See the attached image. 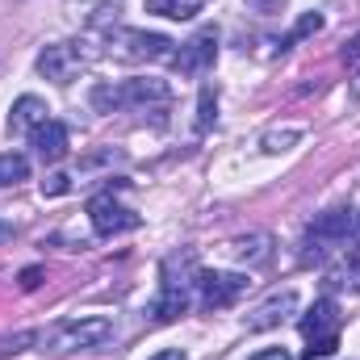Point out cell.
Wrapping results in <instances>:
<instances>
[{
    "label": "cell",
    "mask_w": 360,
    "mask_h": 360,
    "mask_svg": "<svg viewBox=\"0 0 360 360\" xmlns=\"http://www.w3.org/2000/svg\"><path fill=\"white\" fill-rule=\"evenodd\" d=\"M360 243V210H327L323 218L310 222L306 239H302V260H323L331 252H344Z\"/></svg>",
    "instance_id": "cell-1"
},
{
    "label": "cell",
    "mask_w": 360,
    "mask_h": 360,
    "mask_svg": "<svg viewBox=\"0 0 360 360\" xmlns=\"http://www.w3.org/2000/svg\"><path fill=\"white\" fill-rule=\"evenodd\" d=\"M105 340H113V319H105V314H80V319L55 323L51 331H42V335H38L42 352H55V356L89 352V348H101Z\"/></svg>",
    "instance_id": "cell-2"
},
{
    "label": "cell",
    "mask_w": 360,
    "mask_h": 360,
    "mask_svg": "<svg viewBox=\"0 0 360 360\" xmlns=\"http://www.w3.org/2000/svg\"><path fill=\"white\" fill-rule=\"evenodd\" d=\"M193 289H197V269L193 260H168L164 264V281H160V297L151 302V319L155 323H172L193 306Z\"/></svg>",
    "instance_id": "cell-3"
},
{
    "label": "cell",
    "mask_w": 360,
    "mask_h": 360,
    "mask_svg": "<svg viewBox=\"0 0 360 360\" xmlns=\"http://www.w3.org/2000/svg\"><path fill=\"white\" fill-rule=\"evenodd\" d=\"M92 59H96V46H92L89 38H80V42H51V46H42V55H38L34 68H38L42 80L68 89L80 72H89Z\"/></svg>",
    "instance_id": "cell-4"
},
{
    "label": "cell",
    "mask_w": 360,
    "mask_h": 360,
    "mask_svg": "<svg viewBox=\"0 0 360 360\" xmlns=\"http://www.w3.org/2000/svg\"><path fill=\"white\" fill-rule=\"evenodd\" d=\"M172 96V89L155 76L147 80H117V84H96L92 89V109L96 113H117V109H130V105H164Z\"/></svg>",
    "instance_id": "cell-5"
},
{
    "label": "cell",
    "mask_w": 360,
    "mask_h": 360,
    "mask_svg": "<svg viewBox=\"0 0 360 360\" xmlns=\"http://www.w3.org/2000/svg\"><path fill=\"white\" fill-rule=\"evenodd\" d=\"M340 327H344V314L331 297H319L306 314H302V340H306V360L314 356H331L340 348Z\"/></svg>",
    "instance_id": "cell-6"
},
{
    "label": "cell",
    "mask_w": 360,
    "mask_h": 360,
    "mask_svg": "<svg viewBox=\"0 0 360 360\" xmlns=\"http://www.w3.org/2000/svg\"><path fill=\"white\" fill-rule=\"evenodd\" d=\"M105 46H109V55L113 59H126V63H172V38H164V34H147V30H109V38H105Z\"/></svg>",
    "instance_id": "cell-7"
},
{
    "label": "cell",
    "mask_w": 360,
    "mask_h": 360,
    "mask_svg": "<svg viewBox=\"0 0 360 360\" xmlns=\"http://www.w3.org/2000/svg\"><path fill=\"white\" fill-rule=\"evenodd\" d=\"M248 289H252L248 272H218V269L197 272V293H201V306H205V310H226V306H235Z\"/></svg>",
    "instance_id": "cell-8"
},
{
    "label": "cell",
    "mask_w": 360,
    "mask_h": 360,
    "mask_svg": "<svg viewBox=\"0 0 360 360\" xmlns=\"http://www.w3.org/2000/svg\"><path fill=\"white\" fill-rule=\"evenodd\" d=\"M89 222L101 239H113V235H122V231H134V226H139V214L126 210L113 193H96L89 201Z\"/></svg>",
    "instance_id": "cell-9"
},
{
    "label": "cell",
    "mask_w": 360,
    "mask_h": 360,
    "mask_svg": "<svg viewBox=\"0 0 360 360\" xmlns=\"http://www.w3.org/2000/svg\"><path fill=\"white\" fill-rule=\"evenodd\" d=\"M214 59H218V30L205 25V30H197L176 55H172V68H176L180 76H201V72L214 68Z\"/></svg>",
    "instance_id": "cell-10"
},
{
    "label": "cell",
    "mask_w": 360,
    "mask_h": 360,
    "mask_svg": "<svg viewBox=\"0 0 360 360\" xmlns=\"http://www.w3.org/2000/svg\"><path fill=\"white\" fill-rule=\"evenodd\" d=\"M30 147L38 151L42 164H59V160L68 155V147H72V130H68L59 117H51V122H42V126L30 134Z\"/></svg>",
    "instance_id": "cell-11"
},
{
    "label": "cell",
    "mask_w": 360,
    "mask_h": 360,
    "mask_svg": "<svg viewBox=\"0 0 360 360\" xmlns=\"http://www.w3.org/2000/svg\"><path fill=\"white\" fill-rule=\"evenodd\" d=\"M293 310H297V293H293V289H281V293H272L269 302H260L243 323H248V331H269L276 323H285Z\"/></svg>",
    "instance_id": "cell-12"
},
{
    "label": "cell",
    "mask_w": 360,
    "mask_h": 360,
    "mask_svg": "<svg viewBox=\"0 0 360 360\" xmlns=\"http://www.w3.org/2000/svg\"><path fill=\"white\" fill-rule=\"evenodd\" d=\"M42 122H51V109H46V101L42 96H17L13 101V109H8V130L13 134H34Z\"/></svg>",
    "instance_id": "cell-13"
},
{
    "label": "cell",
    "mask_w": 360,
    "mask_h": 360,
    "mask_svg": "<svg viewBox=\"0 0 360 360\" xmlns=\"http://www.w3.org/2000/svg\"><path fill=\"white\" fill-rule=\"evenodd\" d=\"M226 252L235 256V260H243V264H269L272 260V235L264 231H256V235H239V239H231L226 243Z\"/></svg>",
    "instance_id": "cell-14"
},
{
    "label": "cell",
    "mask_w": 360,
    "mask_h": 360,
    "mask_svg": "<svg viewBox=\"0 0 360 360\" xmlns=\"http://www.w3.org/2000/svg\"><path fill=\"white\" fill-rule=\"evenodd\" d=\"M205 0H147V13L168 17V21H193Z\"/></svg>",
    "instance_id": "cell-15"
},
{
    "label": "cell",
    "mask_w": 360,
    "mask_h": 360,
    "mask_svg": "<svg viewBox=\"0 0 360 360\" xmlns=\"http://www.w3.org/2000/svg\"><path fill=\"white\" fill-rule=\"evenodd\" d=\"M21 180H30V160H25L21 151H4V155H0V188L21 184Z\"/></svg>",
    "instance_id": "cell-16"
},
{
    "label": "cell",
    "mask_w": 360,
    "mask_h": 360,
    "mask_svg": "<svg viewBox=\"0 0 360 360\" xmlns=\"http://www.w3.org/2000/svg\"><path fill=\"white\" fill-rule=\"evenodd\" d=\"M218 122V92L210 89H201V101H197V130H210Z\"/></svg>",
    "instance_id": "cell-17"
},
{
    "label": "cell",
    "mask_w": 360,
    "mask_h": 360,
    "mask_svg": "<svg viewBox=\"0 0 360 360\" xmlns=\"http://www.w3.org/2000/svg\"><path fill=\"white\" fill-rule=\"evenodd\" d=\"M319 30H323V17H319V13H306V17L293 25V34L281 42V51H285V46H293V42H302V38H310V34H319Z\"/></svg>",
    "instance_id": "cell-18"
},
{
    "label": "cell",
    "mask_w": 360,
    "mask_h": 360,
    "mask_svg": "<svg viewBox=\"0 0 360 360\" xmlns=\"http://www.w3.org/2000/svg\"><path fill=\"white\" fill-rule=\"evenodd\" d=\"M297 139H302V130H297V126H289V130H272V134H264V151H269V155L289 151V143H297Z\"/></svg>",
    "instance_id": "cell-19"
},
{
    "label": "cell",
    "mask_w": 360,
    "mask_h": 360,
    "mask_svg": "<svg viewBox=\"0 0 360 360\" xmlns=\"http://www.w3.org/2000/svg\"><path fill=\"white\" fill-rule=\"evenodd\" d=\"M289 0H243V8L248 13H256V17H272V13H281Z\"/></svg>",
    "instance_id": "cell-20"
},
{
    "label": "cell",
    "mask_w": 360,
    "mask_h": 360,
    "mask_svg": "<svg viewBox=\"0 0 360 360\" xmlns=\"http://www.w3.org/2000/svg\"><path fill=\"white\" fill-rule=\"evenodd\" d=\"M42 193H46V197H63V193H72V176H63V172L46 176L42 180Z\"/></svg>",
    "instance_id": "cell-21"
},
{
    "label": "cell",
    "mask_w": 360,
    "mask_h": 360,
    "mask_svg": "<svg viewBox=\"0 0 360 360\" xmlns=\"http://www.w3.org/2000/svg\"><path fill=\"white\" fill-rule=\"evenodd\" d=\"M38 281H42V269H25L21 272V289H38Z\"/></svg>",
    "instance_id": "cell-22"
},
{
    "label": "cell",
    "mask_w": 360,
    "mask_h": 360,
    "mask_svg": "<svg viewBox=\"0 0 360 360\" xmlns=\"http://www.w3.org/2000/svg\"><path fill=\"white\" fill-rule=\"evenodd\" d=\"M252 360H293V356H289L285 348H264V352H256Z\"/></svg>",
    "instance_id": "cell-23"
},
{
    "label": "cell",
    "mask_w": 360,
    "mask_h": 360,
    "mask_svg": "<svg viewBox=\"0 0 360 360\" xmlns=\"http://www.w3.org/2000/svg\"><path fill=\"white\" fill-rule=\"evenodd\" d=\"M344 59H348L352 68H356V63H360V34H356V38H352V42H348V51H344Z\"/></svg>",
    "instance_id": "cell-24"
},
{
    "label": "cell",
    "mask_w": 360,
    "mask_h": 360,
    "mask_svg": "<svg viewBox=\"0 0 360 360\" xmlns=\"http://www.w3.org/2000/svg\"><path fill=\"white\" fill-rule=\"evenodd\" d=\"M151 360H188V356H184L180 348H164V352H155Z\"/></svg>",
    "instance_id": "cell-25"
}]
</instances>
